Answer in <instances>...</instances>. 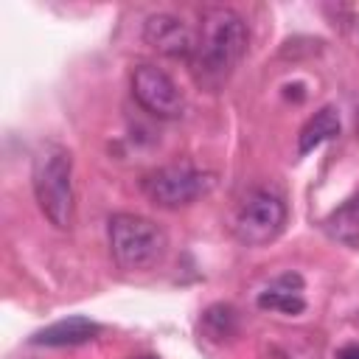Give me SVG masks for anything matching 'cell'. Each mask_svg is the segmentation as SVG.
<instances>
[{
	"mask_svg": "<svg viewBox=\"0 0 359 359\" xmlns=\"http://www.w3.org/2000/svg\"><path fill=\"white\" fill-rule=\"evenodd\" d=\"M247 42H250V31L238 11L224 6L208 8L202 14L196 50L191 56L194 79L208 90H219L230 79L241 56L247 53Z\"/></svg>",
	"mask_w": 359,
	"mask_h": 359,
	"instance_id": "obj_1",
	"label": "cell"
},
{
	"mask_svg": "<svg viewBox=\"0 0 359 359\" xmlns=\"http://www.w3.org/2000/svg\"><path fill=\"white\" fill-rule=\"evenodd\" d=\"M31 185H34V196L45 219L53 227L67 230L73 222V202H76L70 151L59 143H45L34 157Z\"/></svg>",
	"mask_w": 359,
	"mask_h": 359,
	"instance_id": "obj_2",
	"label": "cell"
},
{
	"mask_svg": "<svg viewBox=\"0 0 359 359\" xmlns=\"http://www.w3.org/2000/svg\"><path fill=\"white\" fill-rule=\"evenodd\" d=\"M107 238H109V252L112 261L121 269L129 272H143L157 266L165 258L168 238L165 230L137 213H115L107 222Z\"/></svg>",
	"mask_w": 359,
	"mask_h": 359,
	"instance_id": "obj_3",
	"label": "cell"
},
{
	"mask_svg": "<svg viewBox=\"0 0 359 359\" xmlns=\"http://www.w3.org/2000/svg\"><path fill=\"white\" fill-rule=\"evenodd\" d=\"M283 227H286V202L280 194L269 188H252L241 199L233 216V233L247 247L269 244L272 238L280 236Z\"/></svg>",
	"mask_w": 359,
	"mask_h": 359,
	"instance_id": "obj_4",
	"label": "cell"
},
{
	"mask_svg": "<svg viewBox=\"0 0 359 359\" xmlns=\"http://www.w3.org/2000/svg\"><path fill=\"white\" fill-rule=\"evenodd\" d=\"M210 185H213V177L208 171L188 165V163L163 165V168L146 174V180H143L146 196L157 208H168V210L196 202L199 196H205L210 191Z\"/></svg>",
	"mask_w": 359,
	"mask_h": 359,
	"instance_id": "obj_5",
	"label": "cell"
},
{
	"mask_svg": "<svg viewBox=\"0 0 359 359\" xmlns=\"http://www.w3.org/2000/svg\"><path fill=\"white\" fill-rule=\"evenodd\" d=\"M132 95L135 101L154 118H180L185 109V98L174 79L157 65H137L132 73Z\"/></svg>",
	"mask_w": 359,
	"mask_h": 359,
	"instance_id": "obj_6",
	"label": "cell"
},
{
	"mask_svg": "<svg viewBox=\"0 0 359 359\" xmlns=\"http://www.w3.org/2000/svg\"><path fill=\"white\" fill-rule=\"evenodd\" d=\"M143 42L171 59H191L196 50L194 31L174 14H151L143 22Z\"/></svg>",
	"mask_w": 359,
	"mask_h": 359,
	"instance_id": "obj_7",
	"label": "cell"
},
{
	"mask_svg": "<svg viewBox=\"0 0 359 359\" xmlns=\"http://www.w3.org/2000/svg\"><path fill=\"white\" fill-rule=\"evenodd\" d=\"M98 331H101V325L93 323L90 317H67V320L50 323L42 331H36L31 337V342L45 345V348H65V345L70 348V345H81V342L95 339Z\"/></svg>",
	"mask_w": 359,
	"mask_h": 359,
	"instance_id": "obj_8",
	"label": "cell"
},
{
	"mask_svg": "<svg viewBox=\"0 0 359 359\" xmlns=\"http://www.w3.org/2000/svg\"><path fill=\"white\" fill-rule=\"evenodd\" d=\"M300 286H303V280H300V275H280L269 289H264L258 297H255V303H258V309H266V311H283V314H300L303 309H306V300H303V294H300Z\"/></svg>",
	"mask_w": 359,
	"mask_h": 359,
	"instance_id": "obj_9",
	"label": "cell"
},
{
	"mask_svg": "<svg viewBox=\"0 0 359 359\" xmlns=\"http://www.w3.org/2000/svg\"><path fill=\"white\" fill-rule=\"evenodd\" d=\"M334 135H339V115L334 107H323L317 109L300 129L297 135V154H309L317 146H323L325 140H331Z\"/></svg>",
	"mask_w": 359,
	"mask_h": 359,
	"instance_id": "obj_10",
	"label": "cell"
},
{
	"mask_svg": "<svg viewBox=\"0 0 359 359\" xmlns=\"http://www.w3.org/2000/svg\"><path fill=\"white\" fill-rule=\"evenodd\" d=\"M323 227L334 241L348 244V247H359V194L345 199L339 208H334L325 216Z\"/></svg>",
	"mask_w": 359,
	"mask_h": 359,
	"instance_id": "obj_11",
	"label": "cell"
},
{
	"mask_svg": "<svg viewBox=\"0 0 359 359\" xmlns=\"http://www.w3.org/2000/svg\"><path fill=\"white\" fill-rule=\"evenodd\" d=\"M202 328H205V334H208L210 339H216V342L230 339V337L236 334V328H238L236 309L227 306V303H213V306H208L205 314H202Z\"/></svg>",
	"mask_w": 359,
	"mask_h": 359,
	"instance_id": "obj_12",
	"label": "cell"
},
{
	"mask_svg": "<svg viewBox=\"0 0 359 359\" xmlns=\"http://www.w3.org/2000/svg\"><path fill=\"white\" fill-rule=\"evenodd\" d=\"M337 359H359V342H348L337 351Z\"/></svg>",
	"mask_w": 359,
	"mask_h": 359,
	"instance_id": "obj_13",
	"label": "cell"
},
{
	"mask_svg": "<svg viewBox=\"0 0 359 359\" xmlns=\"http://www.w3.org/2000/svg\"><path fill=\"white\" fill-rule=\"evenodd\" d=\"M135 359H157V356H151V353H146V356H135Z\"/></svg>",
	"mask_w": 359,
	"mask_h": 359,
	"instance_id": "obj_14",
	"label": "cell"
}]
</instances>
